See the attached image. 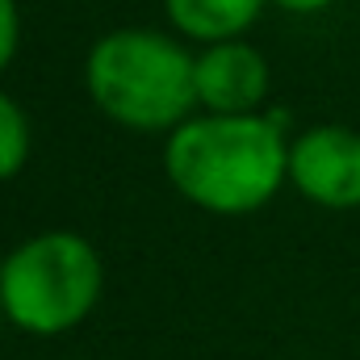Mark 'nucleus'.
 <instances>
[{"mask_svg":"<svg viewBox=\"0 0 360 360\" xmlns=\"http://www.w3.org/2000/svg\"><path fill=\"white\" fill-rule=\"evenodd\" d=\"M168 180L180 197L210 214H252L276 197L289 176L281 113H205L180 122L164 151Z\"/></svg>","mask_w":360,"mask_h":360,"instance_id":"nucleus-1","label":"nucleus"},{"mask_svg":"<svg viewBox=\"0 0 360 360\" xmlns=\"http://www.w3.org/2000/svg\"><path fill=\"white\" fill-rule=\"evenodd\" d=\"M84 80L101 113L130 130H172L197 101V59L155 30H117L92 46Z\"/></svg>","mask_w":360,"mask_h":360,"instance_id":"nucleus-2","label":"nucleus"},{"mask_svg":"<svg viewBox=\"0 0 360 360\" xmlns=\"http://www.w3.org/2000/svg\"><path fill=\"white\" fill-rule=\"evenodd\" d=\"M101 256L72 231L25 239L0 260L4 319L25 335H63L80 327L101 297Z\"/></svg>","mask_w":360,"mask_h":360,"instance_id":"nucleus-3","label":"nucleus"},{"mask_svg":"<svg viewBox=\"0 0 360 360\" xmlns=\"http://www.w3.org/2000/svg\"><path fill=\"white\" fill-rule=\"evenodd\" d=\"M289 180L327 210L360 205V134L348 126H314L289 147Z\"/></svg>","mask_w":360,"mask_h":360,"instance_id":"nucleus-4","label":"nucleus"},{"mask_svg":"<svg viewBox=\"0 0 360 360\" xmlns=\"http://www.w3.org/2000/svg\"><path fill=\"white\" fill-rule=\"evenodd\" d=\"M269 92V63L256 46L231 38L197 59V101L210 113H256Z\"/></svg>","mask_w":360,"mask_h":360,"instance_id":"nucleus-5","label":"nucleus"},{"mask_svg":"<svg viewBox=\"0 0 360 360\" xmlns=\"http://www.w3.org/2000/svg\"><path fill=\"white\" fill-rule=\"evenodd\" d=\"M168 21L201 42H231L239 38L264 8V0H164Z\"/></svg>","mask_w":360,"mask_h":360,"instance_id":"nucleus-6","label":"nucleus"},{"mask_svg":"<svg viewBox=\"0 0 360 360\" xmlns=\"http://www.w3.org/2000/svg\"><path fill=\"white\" fill-rule=\"evenodd\" d=\"M25 155H30V122L21 105L8 92H0V180L17 176Z\"/></svg>","mask_w":360,"mask_h":360,"instance_id":"nucleus-7","label":"nucleus"},{"mask_svg":"<svg viewBox=\"0 0 360 360\" xmlns=\"http://www.w3.org/2000/svg\"><path fill=\"white\" fill-rule=\"evenodd\" d=\"M17 51V0H0V72L13 63Z\"/></svg>","mask_w":360,"mask_h":360,"instance_id":"nucleus-8","label":"nucleus"},{"mask_svg":"<svg viewBox=\"0 0 360 360\" xmlns=\"http://www.w3.org/2000/svg\"><path fill=\"white\" fill-rule=\"evenodd\" d=\"M272 4H281L285 13H319V8H327L331 0H272Z\"/></svg>","mask_w":360,"mask_h":360,"instance_id":"nucleus-9","label":"nucleus"},{"mask_svg":"<svg viewBox=\"0 0 360 360\" xmlns=\"http://www.w3.org/2000/svg\"><path fill=\"white\" fill-rule=\"evenodd\" d=\"M4 323H8V319H4V306H0V327H4Z\"/></svg>","mask_w":360,"mask_h":360,"instance_id":"nucleus-10","label":"nucleus"}]
</instances>
